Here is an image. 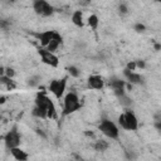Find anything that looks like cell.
<instances>
[{"mask_svg":"<svg viewBox=\"0 0 161 161\" xmlns=\"http://www.w3.org/2000/svg\"><path fill=\"white\" fill-rule=\"evenodd\" d=\"M35 106L43 108L47 112V118L49 119H57L58 118V112L55 108L54 102L48 97L45 92H38L35 96Z\"/></svg>","mask_w":161,"mask_h":161,"instance_id":"obj_1","label":"cell"},{"mask_svg":"<svg viewBox=\"0 0 161 161\" xmlns=\"http://www.w3.org/2000/svg\"><path fill=\"white\" fill-rule=\"evenodd\" d=\"M82 108V103L79 101V97L74 92H69L64 96V103H63V116H69L78 109Z\"/></svg>","mask_w":161,"mask_h":161,"instance_id":"obj_2","label":"cell"},{"mask_svg":"<svg viewBox=\"0 0 161 161\" xmlns=\"http://www.w3.org/2000/svg\"><path fill=\"white\" fill-rule=\"evenodd\" d=\"M118 123L123 130L127 131H136L138 128V119L131 109H126L118 116Z\"/></svg>","mask_w":161,"mask_h":161,"instance_id":"obj_3","label":"cell"},{"mask_svg":"<svg viewBox=\"0 0 161 161\" xmlns=\"http://www.w3.org/2000/svg\"><path fill=\"white\" fill-rule=\"evenodd\" d=\"M98 130L107 138H111V140H117L118 136H119V128L111 119H102L101 123H99V126H98Z\"/></svg>","mask_w":161,"mask_h":161,"instance_id":"obj_4","label":"cell"},{"mask_svg":"<svg viewBox=\"0 0 161 161\" xmlns=\"http://www.w3.org/2000/svg\"><path fill=\"white\" fill-rule=\"evenodd\" d=\"M33 10L35 11L36 15L39 16H43V18H48V16H52L54 14V6L45 1V0H35L33 1Z\"/></svg>","mask_w":161,"mask_h":161,"instance_id":"obj_5","label":"cell"},{"mask_svg":"<svg viewBox=\"0 0 161 161\" xmlns=\"http://www.w3.org/2000/svg\"><path fill=\"white\" fill-rule=\"evenodd\" d=\"M67 79H68V77H64L62 79H53L49 82L48 89L57 99H60L64 96V92L67 88Z\"/></svg>","mask_w":161,"mask_h":161,"instance_id":"obj_6","label":"cell"},{"mask_svg":"<svg viewBox=\"0 0 161 161\" xmlns=\"http://www.w3.org/2000/svg\"><path fill=\"white\" fill-rule=\"evenodd\" d=\"M4 143L8 150L20 146V133H19L16 126H13V128L6 132V135L4 136Z\"/></svg>","mask_w":161,"mask_h":161,"instance_id":"obj_7","label":"cell"},{"mask_svg":"<svg viewBox=\"0 0 161 161\" xmlns=\"http://www.w3.org/2000/svg\"><path fill=\"white\" fill-rule=\"evenodd\" d=\"M38 53H39L40 59H42V62H43L44 64H47V65H49V67H52V68H57V67L59 65V58H58L54 53H50V52H48V50L44 49V48L39 49Z\"/></svg>","mask_w":161,"mask_h":161,"instance_id":"obj_8","label":"cell"},{"mask_svg":"<svg viewBox=\"0 0 161 161\" xmlns=\"http://www.w3.org/2000/svg\"><path fill=\"white\" fill-rule=\"evenodd\" d=\"M87 86L88 88L91 89H94V91H99L104 87V79L101 77V75H97V74H92L87 78Z\"/></svg>","mask_w":161,"mask_h":161,"instance_id":"obj_9","label":"cell"},{"mask_svg":"<svg viewBox=\"0 0 161 161\" xmlns=\"http://www.w3.org/2000/svg\"><path fill=\"white\" fill-rule=\"evenodd\" d=\"M109 87L113 89V92H114V94H116V96H121V94L126 93V92H125L126 82H125V80H122V79H118V78L112 79V80L109 82Z\"/></svg>","mask_w":161,"mask_h":161,"instance_id":"obj_10","label":"cell"},{"mask_svg":"<svg viewBox=\"0 0 161 161\" xmlns=\"http://www.w3.org/2000/svg\"><path fill=\"white\" fill-rule=\"evenodd\" d=\"M54 34H55L54 30H45V31L38 34V39H39V42H40V44H42L43 48H47V47H48V44H49L50 40L53 39Z\"/></svg>","mask_w":161,"mask_h":161,"instance_id":"obj_11","label":"cell"},{"mask_svg":"<svg viewBox=\"0 0 161 161\" xmlns=\"http://www.w3.org/2000/svg\"><path fill=\"white\" fill-rule=\"evenodd\" d=\"M123 75L126 77V79L131 83V84H141L142 83V77L141 74L133 72V70H128V69H125L123 70Z\"/></svg>","mask_w":161,"mask_h":161,"instance_id":"obj_12","label":"cell"},{"mask_svg":"<svg viewBox=\"0 0 161 161\" xmlns=\"http://www.w3.org/2000/svg\"><path fill=\"white\" fill-rule=\"evenodd\" d=\"M62 42H63L62 35H60L59 33H57V31H55V34H54L53 39L50 40V43L48 44V47H47V48H44V49H47V50H48V52H50V53H54V52L59 48V45L62 44Z\"/></svg>","mask_w":161,"mask_h":161,"instance_id":"obj_13","label":"cell"},{"mask_svg":"<svg viewBox=\"0 0 161 161\" xmlns=\"http://www.w3.org/2000/svg\"><path fill=\"white\" fill-rule=\"evenodd\" d=\"M10 151V153H11V156L16 160V161H26L28 160V153L24 151V150H21L20 147H15V148H11V150H9Z\"/></svg>","mask_w":161,"mask_h":161,"instance_id":"obj_14","label":"cell"},{"mask_svg":"<svg viewBox=\"0 0 161 161\" xmlns=\"http://www.w3.org/2000/svg\"><path fill=\"white\" fill-rule=\"evenodd\" d=\"M72 23L78 26V28H83L84 26V19H83V13L80 10H75L72 14Z\"/></svg>","mask_w":161,"mask_h":161,"instance_id":"obj_15","label":"cell"},{"mask_svg":"<svg viewBox=\"0 0 161 161\" xmlns=\"http://www.w3.org/2000/svg\"><path fill=\"white\" fill-rule=\"evenodd\" d=\"M0 84L4 86L8 91H13L16 87V83L13 78H9L6 75H0Z\"/></svg>","mask_w":161,"mask_h":161,"instance_id":"obj_16","label":"cell"},{"mask_svg":"<svg viewBox=\"0 0 161 161\" xmlns=\"http://www.w3.org/2000/svg\"><path fill=\"white\" fill-rule=\"evenodd\" d=\"M98 24H99V20H98V16H97L96 14H91V15L87 18V25H88L89 28L97 29Z\"/></svg>","mask_w":161,"mask_h":161,"instance_id":"obj_17","label":"cell"},{"mask_svg":"<svg viewBox=\"0 0 161 161\" xmlns=\"http://www.w3.org/2000/svg\"><path fill=\"white\" fill-rule=\"evenodd\" d=\"M117 97H118V99H119V103H121L123 107H130V106L132 104L131 98H130L126 93H123V94H121V96H117Z\"/></svg>","mask_w":161,"mask_h":161,"instance_id":"obj_18","label":"cell"},{"mask_svg":"<svg viewBox=\"0 0 161 161\" xmlns=\"http://www.w3.org/2000/svg\"><path fill=\"white\" fill-rule=\"evenodd\" d=\"M33 116L34 117H38V118H47V112L43 109V108H40V107H36V106H34V108H33Z\"/></svg>","mask_w":161,"mask_h":161,"instance_id":"obj_19","label":"cell"},{"mask_svg":"<svg viewBox=\"0 0 161 161\" xmlns=\"http://www.w3.org/2000/svg\"><path fill=\"white\" fill-rule=\"evenodd\" d=\"M94 148H96L97 151H106V150L108 148V142L104 141V140H98V141H96V143H94Z\"/></svg>","mask_w":161,"mask_h":161,"instance_id":"obj_20","label":"cell"},{"mask_svg":"<svg viewBox=\"0 0 161 161\" xmlns=\"http://www.w3.org/2000/svg\"><path fill=\"white\" fill-rule=\"evenodd\" d=\"M67 70H68V74H69L70 77H74V78H78V77H79V74H80V72L78 70V68H77V67H74V65L68 67V68H67Z\"/></svg>","mask_w":161,"mask_h":161,"instance_id":"obj_21","label":"cell"},{"mask_svg":"<svg viewBox=\"0 0 161 161\" xmlns=\"http://www.w3.org/2000/svg\"><path fill=\"white\" fill-rule=\"evenodd\" d=\"M4 75H6V77H9V78H13L14 75H15V70L13 69V68H10V67H6L5 68V74Z\"/></svg>","mask_w":161,"mask_h":161,"instance_id":"obj_22","label":"cell"},{"mask_svg":"<svg viewBox=\"0 0 161 161\" xmlns=\"http://www.w3.org/2000/svg\"><path fill=\"white\" fill-rule=\"evenodd\" d=\"M145 29H146V26H145L143 24H140V23H138V24H136V25H135V30H136V31H138V33L145 31Z\"/></svg>","mask_w":161,"mask_h":161,"instance_id":"obj_23","label":"cell"},{"mask_svg":"<svg viewBox=\"0 0 161 161\" xmlns=\"http://www.w3.org/2000/svg\"><path fill=\"white\" fill-rule=\"evenodd\" d=\"M118 10H119L121 14H127V13H128V9H127V6H126L125 4H119Z\"/></svg>","mask_w":161,"mask_h":161,"instance_id":"obj_24","label":"cell"},{"mask_svg":"<svg viewBox=\"0 0 161 161\" xmlns=\"http://www.w3.org/2000/svg\"><path fill=\"white\" fill-rule=\"evenodd\" d=\"M126 69L135 72V69H136V63H135V60H133V62H130V63L127 64V68H126Z\"/></svg>","mask_w":161,"mask_h":161,"instance_id":"obj_25","label":"cell"},{"mask_svg":"<svg viewBox=\"0 0 161 161\" xmlns=\"http://www.w3.org/2000/svg\"><path fill=\"white\" fill-rule=\"evenodd\" d=\"M135 63H136V68H145V62L143 60H135Z\"/></svg>","mask_w":161,"mask_h":161,"instance_id":"obj_26","label":"cell"},{"mask_svg":"<svg viewBox=\"0 0 161 161\" xmlns=\"http://www.w3.org/2000/svg\"><path fill=\"white\" fill-rule=\"evenodd\" d=\"M36 79H39V77H33L31 79H29V84H30V86H35V84L39 82V80H36Z\"/></svg>","mask_w":161,"mask_h":161,"instance_id":"obj_27","label":"cell"},{"mask_svg":"<svg viewBox=\"0 0 161 161\" xmlns=\"http://www.w3.org/2000/svg\"><path fill=\"white\" fill-rule=\"evenodd\" d=\"M4 74H5V68L0 67V75H4Z\"/></svg>","mask_w":161,"mask_h":161,"instance_id":"obj_28","label":"cell"},{"mask_svg":"<svg viewBox=\"0 0 161 161\" xmlns=\"http://www.w3.org/2000/svg\"><path fill=\"white\" fill-rule=\"evenodd\" d=\"M5 99H6L5 97H0V104H3V103L5 102Z\"/></svg>","mask_w":161,"mask_h":161,"instance_id":"obj_29","label":"cell"}]
</instances>
